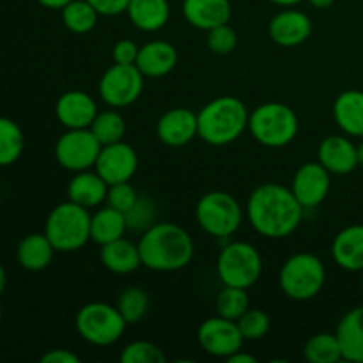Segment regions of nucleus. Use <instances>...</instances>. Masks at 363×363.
<instances>
[{
	"label": "nucleus",
	"instance_id": "f257e3e1",
	"mask_svg": "<svg viewBox=\"0 0 363 363\" xmlns=\"http://www.w3.org/2000/svg\"><path fill=\"white\" fill-rule=\"evenodd\" d=\"M305 208L293 190L277 183L255 188L247 202V216L252 229L269 240L291 236L303 220Z\"/></svg>",
	"mask_w": 363,
	"mask_h": 363
},
{
	"label": "nucleus",
	"instance_id": "f03ea898",
	"mask_svg": "<svg viewBox=\"0 0 363 363\" xmlns=\"http://www.w3.org/2000/svg\"><path fill=\"white\" fill-rule=\"evenodd\" d=\"M142 266L152 272H179L194 259V240L190 234L172 222L152 223L138 241Z\"/></svg>",
	"mask_w": 363,
	"mask_h": 363
},
{
	"label": "nucleus",
	"instance_id": "7ed1b4c3",
	"mask_svg": "<svg viewBox=\"0 0 363 363\" xmlns=\"http://www.w3.org/2000/svg\"><path fill=\"white\" fill-rule=\"evenodd\" d=\"M248 117L247 105L236 96L211 99L197 113L199 138L216 147L233 144L248 128Z\"/></svg>",
	"mask_w": 363,
	"mask_h": 363
},
{
	"label": "nucleus",
	"instance_id": "20e7f679",
	"mask_svg": "<svg viewBox=\"0 0 363 363\" xmlns=\"http://www.w3.org/2000/svg\"><path fill=\"white\" fill-rule=\"evenodd\" d=\"M248 130L259 144L266 147H286L296 138L300 123L298 116L286 103H262L248 117Z\"/></svg>",
	"mask_w": 363,
	"mask_h": 363
},
{
	"label": "nucleus",
	"instance_id": "39448f33",
	"mask_svg": "<svg viewBox=\"0 0 363 363\" xmlns=\"http://www.w3.org/2000/svg\"><path fill=\"white\" fill-rule=\"evenodd\" d=\"M45 234L57 252L80 250L91 241L89 209L71 201L55 206L46 218Z\"/></svg>",
	"mask_w": 363,
	"mask_h": 363
},
{
	"label": "nucleus",
	"instance_id": "423d86ee",
	"mask_svg": "<svg viewBox=\"0 0 363 363\" xmlns=\"http://www.w3.org/2000/svg\"><path fill=\"white\" fill-rule=\"evenodd\" d=\"M326 282V268L321 259L308 252L294 254L282 264L279 284L282 293L294 301L318 296Z\"/></svg>",
	"mask_w": 363,
	"mask_h": 363
},
{
	"label": "nucleus",
	"instance_id": "0eeeda50",
	"mask_svg": "<svg viewBox=\"0 0 363 363\" xmlns=\"http://www.w3.org/2000/svg\"><path fill=\"white\" fill-rule=\"evenodd\" d=\"M216 273L223 286L250 289L262 273V257L254 245L234 241L218 254Z\"/></svg>",
	"mask_w": 363,
	"mask_h": 363
},
{
	"label": "nucleus",
	"instance_id": "6e6552de",
	"mask_svg": "<svg viewBox=\"0 0 363 363\" xmlns=\"http://www.w3.org/2000/svg\"><path fill=\"white\" fill-rule=\"evenodd\" d=\"M74 326L85 342L92 346H112L124 335L128 323L117 307L103 301H92L78 311Z\"/></svg>",
	"mask_w": 363,
	"mask_h": 363
},
{
	"label": "nucleus",
	"instance_id": "1a4fd4ad",
	"mask_svg": "<svg viewBox=\"0 0 363 363\" xmlns=\"http://www.w3.org/2000/svg\"><path fill=\"white\" fill-rule=\"evenodd\" d=\"M199 225L209 236L218 240L229 238L241 227L243 211L240 202L227 191H208L202 195L195 208Z\"/></svg>",
	"mask_w": 363,
	"mask_h": 363
},
{
	"label": "nucleus",
	"instance_id": "9d476101",
	"mask_svg": "<svg viewBox=\"0 0 363 363\" xmlns=\"http://www.w3.org/2000/svg\"><path fill=\"white\" fill-rule=\"evenodd\" d=\"M99 96L112 108L130 106L144 91V74L135 64H116L103 73L98 84Z\"/></svg>",
	"mask_w": 363,
	"mask_h": 363
},
{
	"label": "nucleus",
	"instance_id": "9b49d317",
	"mask_svg": "<svg viewBox=\"0 0 363 363\" xmlns=\"http://www.w3.org/2000/svg\"><path fill=\"white\" fill-rule=\"evenodd\" d=\"M101 147L103 145L89 128L67 130L57 140L55 160L62 169L82 172V170L94 169Z\"/></svg>",
	"mask_w": 363,
	"mask_h": 363
},
{
	"label": "nucleus",
	"instance_id": "f8f14e48",
	"mask_svg": "<svg viewBox=\"0 0 363 363\" xmlns=\"http://www.w3.org/2000/svg\"><path fill=\"white\" fill-rule=\"evenodd\" d=\"M197 340L206 353L227 360L230 354L238 353L243 347L245 337L236 321L216 315L206 319L199 326Z\"/></svg>",
	"mask_w": 363,
	"mask_h": 363
},
{
	"label": "nucleus",
	"instance_id": "ddd939ff",
	"mask_svg": "<svg viewBox=\"0 0 363 363\" xmlns=\"http://www.w3.org/2000/svg\"><path fill=\"white\" fill-rule=\"evenodd\" d=\"M137 151L123 140L103 145L94 165V170L108 183V186L110 184L130 181L137 172Z\"/></svg>",
	"mask_w": 363,
	"mask_h": 363
},
{
	"label": "nucleus",
	"instance_id": "4468645a",
	"mask_svg": "<svg viewBox=\"0 0 363 363\" xmlns=\"http://www.w3.org/2000/svg\"><path fill=\"white\" fill-rule=\"evenodd\" d=\"M330 186H332L330 172L319 162L303 163L296 170L291 183L294 197L305 209L318 208L328 197Z\"/></svg>",
	"mask_w": 363,
	"mask_h": 363
},
{
	"label": "nucleus",
	"instance_id": "2eb2a0df",
	"mask_svg": "<svg viewBox=\"0 0 363 363\" xmlns=\"http://www.w3.org/2000/svg\"><path fill=\"white\" fill-rule=\"evenodd\" d=\"M156 135L169 147H181V145L190 144L195 137H199L197 113L190 108H181V106L169 110L160 117L156 124Z\"/></svg>",
	"mask_w": 363,
	"mask_h": 363
},
{
	"label": "nucleus",
	"instance_id": "dca6fc26",
	"mask_svg": "<svg viewBox=\"0 0 363 363\" xmlns=\"http://www.w3.org/2000/svg\"><path fill=\"white\" fill-rule=\"evenodd\" d=\"M55 116L67 130H82L91 128L92 121L98 116V106L94 98L87 92L67 91L57 99Z\"/></svg>",
	"mask_w": 363,
	"mask_h": 363
},
{
	"label": "nucleus",
	"instance_id": "f3484780",
	"mask_svg": "<svg viewBox=\"0 0 363 363\" xmlns=\"http://www.w3.org/2000/svg\"><path fill=\"white\" fill-rule=\"evenodd\" d=\"M269 38L280 46L293 48L307 41L312 34V21L303 11L284 9L272 18L268 25Z\"/></svg>",
	"mask_w": 363,
	"mask_h": 363
},
{
	"label": "nucleus",
	"instance_id": "a211bd4d",
	"mask_svg": "<svg viewBox=\"0 0 363 363\" xmlns=\"http://www.w3.org/2000/svg\"><path fill=\"white\" fill-rule=\"evenodd\" d=\"M318 162L330 174L346 176L358 167L357 145L347 135H330L319 144Z\"/></svg>",
	"mask_w": 363,
	"mask_h": 363
},
{
	"label": "nucleus",
	"instance_id": "6ab92c4d",
	"mask_svg": "<svg viewBox=\"0 0 363 363\" xmlns=\"http://www.w3.org/2000/svg\"><path fill=\"white\" fill-rule=\"evenodd\" d=\"M332 257L346 272H363V225L346 227L332 241Z\"/></svg>",
	"mask_w": 363,
	"mask_h": 363
},
{
	"label": "nucleus",
	"instance_id": "aec40b11",
	"mask_svg": "<svg viewBox=\"0 0 363 363\" xmlns=\"http://www.w3.org/2000/svg\"><path fill=\"white\" fill-rule=\"evenodd\" d=\"M183 14L191 27L208 32L229 23L233 9L229 0H183Z\"/></svg>",
	"mask_w": 363,
	"mask_h": 363
},
{
	"label": "nucleus",
	"instance_id": "412c9836",
	"mask_svg": "<svg viewBox=\"0 0 363 363\" xmlns=\"http://www.w3.org/2000/svg\"><path fill=\"white\" fill-rule=\"evenodd\" d=\"M177 64V50L169 41H149L140 46L135 66L144 77L162 78L169 74Z\"/></svg>",
	"mask_w": 363,
	"mask_h": 363
},
{
	"label": "nucleus",
	"instance_id": "4be33fe9",
	"mask_svg": "<svg viewBox=\"0 0 363 363\" xmlns=\"http://www.w3.org/2000/svg\"><path fill=\"white\" fill-rule=\"evenodd\" d=\"M106 194L108 183L96 170L91 172V169L74 172L73 179L67 184V201L87 209L103 204V201H106Z\"/></svg>",
	"mask_w": 363,
	"mask_h": 363
},
{
	"label": "nucleus",
	"instance_id": "5701e85b",
	"mask_svg": "<svg viewBox=\"0 0 363 363\" xmlns=\"http://www.w3.org/2000/svg\"><path fill=\"white\" fill-rule=\"evenodd\" d=\"M333 119L344 135L363 138V91L340 92L333 103Z\"/></svg>",
	"mask_w": 363,
	"mask_h": 363
},
{
	"label": "nucleus",
	"instance_id": "b1692460",
	"mask_svg": "<svg viewBox=\"0 0 363 363\" xmlns=\"http://www.w3.org/2000/svg\"><path fill=\"white\" fill-rule=\"evenodd\" d=\"M335 333L342 347L344 360L363 363V305L342 315Z\"/></svg>",
	"mask_w": 363,
	"mask_h": 363
},
{
	"label": "nucleus",
	"instance_id": "393cba45",
	"mask_svg": "<svg viewBox=\"0 0 363 363\" xmlns=\"http://www.w3.org/2000/svg\"><path fill=\"white\" fill-rule=\"evenodd\" d=\"M99 259H101V264L116 275H130L142 266L138 245L131 243L124 238L103 245Z\"/></svg>",
	"mask_w": 363,
	"mask_h": 363
},
{
	"label": "nucleus",
	"instance_id": "a878e982",
	"mask_svg": "<svg viewBox=\"0 0 363 363\" xmlns=\"http://www.w3.org/2000/svg\"><path fill=\"white\" fill-rule=\"evenodd\" d=\"M126 13L138 30L156 32L169 21L170 6L169 0H130Z\"/></svg>",
	"mask_w": 363,
	"mask_h": 363
},
{
	"label": "nucleus",
	"instance_id": "bb28decb",
	"mask_svg": "<svg viewBox=\"0 0 363 363\" xmlns=\"http://www.w3.org/2000/svg\"><path fill=\"white\" fill-rule=\"evenodd\" d=\"M55 252L57 250L50 243L45 233L28 234L18 245L16 259L21 268L28 269V272H41V269L48 268Z\"/></svg>",
	"mask_w": 363,
	"mask_h": 363
},
{
	"label": "nucleus",
	"instance_id": "cd10ccee",
	"mask_svg": "<svg viewBox=\"0 0 363 363\" xmlns=\"http://www.w3.org/2000/svg\"><path fill=\"white\" fill-rule=\"evenodd\" d=\"M126 229L128 223L124 213L112 206L98 209L94 215H91V241L98 243L99 247L124 238Z\"/></svg>",
	"mask_w": 363,
	"mask_h": 363
},
{
	"label": "nucleus",
	"instance_id": "c85d7f7f",
	"mask_svg": "<svg viewBox=\"0 0 363 363\" xmlns=\"http://www.w3.org/2000/svg\"><path fill=\"white\" fill-rule=\"evenodd\" d=\"M305 360L311 363H337L344 360L337 333H315L307 340L303 347Z\"/></svg>",
	"mask_w": 363,
	"mask_h": 363
},
{
	"label": "nucleus",
	"instance_id": "c756f323",
	"mask_svg": "<svg viewBox=\"0 0 363 363\" xmlns=\"http://www.w3.org/2000/svg\"><path fill=\"white\" fill-rule=\"evenodd\" d=\"M60 11L64 27L73 34H87L98 23L99 13L87 0H71Z\"/></svg>",
	"mask_w": 363,
	"mask_h": 363
},
{
	"label": "nucleus",
	"instance_id": "7c9ffc66",
	"mask_svg": "<svg viewBox=\"0 0 363 363\" xmlns=\"http://www.w3.org/2000/svg\"><path fill=\"white\" fill-rule=\"evenodd\" d=\"M25 137L21 128L13 119L0 117V167L13 165L21 156Z\"/></svg>",
	"mask_w": 363,
	"mask_h": 363
},
{
	"label": "nucleus",
	"instance_id": "2f4dec72",
	"mask_svg": "<svg viewBox=\"0 0 363 363\" xmlns=\"http://www.w3.org/2000/svg\"><path fill=\"white\" fill-rule=\"evenodd\" d=\"M89 130L94 133L99 144L108 145L123 140L126 135V121L116 110H105V112H98Z\"/></svg>",
	"mask_w": 363,
	"mask_h": 363
},
{
	"label": "nucleus",
	"instance_id": "473e14b6",
	"mask_svg": "<svg viewBox=\"0 0 363 363\" xmlns=\"http://www.w3.org/2000/svg\"><path fill=\"white\" fill-rule=\"evenodd\" d=\"M116 307L128 325H137L147 314L149 296L140 287H126L117 298Z\"/></svg>",
	"mask_w": 363,
	"mask_h": 363
},
{
	"label": "nucleus",
	"instance_id": "72a5a7b5",
	"mask_svg": "<svg viewBox=\"0 0 363 363\" xmlns=\"http://www.w3.org/2000/svg\"><path fill=\"white\" fill-rule=\"evenodd\" d=\"M248 308H250V298H248L247 289L223 286V289L216 296V312L225 319L238 321Z\"/></svg>",
	"mask_w": 363,
	"mask_h": 363
},
{
	"label": "nucleus",
	"instance_id": "f704fd0d",
	"mask_svg": "<svg viewBox=\"0 0 363 363\" xmlns=\"http://www.w3.org/2000/svg\"><path fill=\"white\" fill-rule=\"evenodd\" d=\"M119 360L121 363H163L165 354L156 344L147 340H135L121 351Z\"/></svg>",
	"mask_w": 363,
	"mask_h": 363
},
{
	"label": "nucleus",
	"instance_id": "c9c22d12",
	"mask_svg": "<svg viewBox=\"0 0 363 363\" xmlns=\"http://www.w3.org/2000/svg\"><path fill=\"white\" fill-rule=\"evenodd\" d=\"M238 326H240L241 333H243L245 340H259L262 337L268 335L269 332V315L261 308H248L240 319H238Z\"/></svg>",
	"mask_w": 363,
	"mask_h": 363
},
{
	"label": "nucleus",
	"instance_id": "e433bc0d",
	"mask_svg": "<svg viewBox=\"0 0 363 363\" xmlns=\"http://www.w3.org/2000/svg\"><path fill=\"white\" fill-rule=\"evenodd\" d=\"M208 43L209 50L216 55H227V53L234 52L238 46V34L229 23L218 25V27L208 30Z\"/></svg>",
	"mask_w": 363,
	"mask_h": 363
},
{
	"label": "nucleus",
	"instance_id": "4c0bfd02",
	"mask_svg": "<svg viewBox=\"0 0 363 363\" xmlns=\"http://www.w3.org/2000/svg\"><path fill=\"white\" fill-rule=\"evenodd\" d=\"M155 215H156V206L145 197H138V201L135 202L133 208H131L130 211L124 213L128 229H133V230L149 229V227L152 225Z\"/></svg>",
	"mask_w": 363,
	"mask_h": 363
},
{
	"label": "nucleus",
	"instance_id": "58836bf2",
	"mask_svg": "<svg viewBox=\"0 0 363 363\" xmlns=\"http://www.w3.org/2000/svg\"><path fill=\"white\" fill-rule=\"evenodd\" d=\"M106 201L108 206L119 209V211L126 213L133 208L135 202L138 201V194L133 186L130 184V181H124V183H116L108 186V194H106Z\"/></svg>",
	"mask_w": 363,
	"mask_h": 363
},
{
	"label": "nucleus",
	"instance_id": "ea45409f",
	"mask_svg": "<svg viewBox=\"0 0 363 363\" xmlns=\"http://www.w3.org/2000/svg\"><path fill=\"white\" fill-rule=\"evenodd\" d=\"M138 46L137 43L130 41V39H121L113 45L112 57L116 64H137L138 57Z\"/></svg>",
	"mask_w": 363,
	"mask_h": 363
},
{
	"label": "nucleus",
	"instance_id": "a19ab883",
	"mask_svg": "<svg viewBox=\"0 0 363 363\" xmlns=\"http://www.w3.org/2000/svg\"><path fill=\"white\" fill-rule=\"evenodd\" d=\"M99 13V16H119L126 13L130 0H87Z\"/></svg>",
	"mask_w": 363,
	"mask_h": 363
},
{
	"label": "nucleus",
	"instance_id": "79ce46f5",
	"mask_svg": "<svg viewBox=\"0 0 363 363\" xmlns=\"http://www.w3.org/2000/svg\"><path fill=\"white\" fill-rule=\"evenodd\" d=\"M43 363H80V357L67 350H50L41 357Z\"/></svg>",
	"mask_w": 363,
	"mask_h": 363
},
{
	"label": "nucleus",
	"instance_id": "37998d69",
	"mask_svg": "<svg viewBox=\"0 0 363 363\" xmlns=\"http://www.w3.org/2000/svg\"><path fill=\"white\" fill-rule=\"evenodd\" d=\"M227 362L229 363H257V358H255L254 354L241 353V350H240L238 353L230 354V357L227 358Z\"/></svg>",
	"mask_w": 363,
	"mask_h": 363
},
{
	"label": "nucleus",
	"instance_id": "c03bdc74",
	"mask_svg": "<svg viewBox=\"0 0 363 363\" xmlns=\"http://www.w3.org/2000/svg\"><path fill=\"white\" fill-rule=\"evenodd\" d=\"M39 4H41L43 7H46V9H62L66 4H69L71 0H38Z\"/></svg>",
	"mask_w": 363,
	"mask_h": 363
},
{
	"label": "nucleus",
	"instance_id": "a18cd8bd",
	"mask_svg": "<svg viewBox=\"0 0 363 363\" xmlns=\"http://www.w3.org/2000/svg\"><path fill=\"white\" fill-rule=\"evenodd\" d=\"M307 2L312 7H315V9H328V7H332L335 4V0H307Z\"/></svg>",
	"mask_w": 363,
	"mask_h": 363
},
{
	"label": "nucleus",
	"instance_id": "49530a36",
	"mask_svg": "<svg viewBox=\"0 0 363 363\" xmlns=\"http://www.w3.org/2000/svg\"><path fill=\"white\" fill-rule=\"evenodd\" d=\"M269 2H273L275 6H280V7H294L298 6V4L303 2V0H269Z\"/></svg>",
	"mask_w": 363,
	"mask_h": 363
},
{
	"label": "nucleus",
	"instance_id": "de8ad7c7",
	"mask_svg": "<svg viewBox=\"0 0 363 363\" xmlns=\"http://www.w3.org/2000/svg\"><path fill=\"white\" fill-rule=\"evenodd\" d=\"M6 284H7V273L6 269H4V266L0 264V294H2L4 289H6Z\"/></svg>",
	"mask_w": 363,
	"mask_h": 363
},
{
	"label": "nucleus",
	"instance_id": "09e8293b",
	"mask_svg": "<svg viewBox=\"0 0 363 363\" xmlns=\"http://www.w3.org/2000/svg\"><path fill=\"white\" fill-rule=\"evenodd\" d=\"M357 152H358V165L363 167V138L360 144L357 145Z\"/></svg>",
	"mask_w": 363,
	"mask_h": 363
},
{
	"label": "nucleus",
	"instance_id": "8fccbe9b",
	"mask_svg": "<svg viewBox=\"0 0 363 363\" xmlns=\"http://www.w3.org/2000/svg\"><path fill=\"white\" fill-rule=\"evenodd\" d=\"M360 287H362V293H363V272H362V279H360Z\"/></svg>",
	"mask_w": 363,
	"mask_h": 363
},
{
	"label": "nucleus",
	"instance_id": "3c124183",
	"mask_svg": "<svg viewBox=\"0 0 363 363\" xmlns=\"http://www.w3.org/2000/svg\"><path fill=\"white\" fill-rule=\"evenodd\" d=\"M0 319H2V307H0Z\"/></svg>",
	"mask_w": 363,
	"mask_h": 363
}]
</instances>
